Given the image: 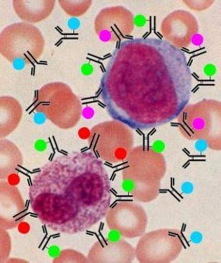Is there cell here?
I'll return each instance as SVG.
<instances>
[{"label":"cell","instance_id":"cell-17","mask_svg":"<svg viewBox=\"0 0 221 263\" xmlns=\"http://www.w3.org/2000/svg\"><path fill=\"white\" fill-rule=\"evenodd\" d=\"M53 263H89L87 256L72 249H66L53 259Z\"/></svg>","mask_w":221,"mask_h":263},{"label":"cell","instance_id":"cell-3","mask_svg":"<svg viewBox=\"0 0 221 263\" xmlns=\"http://www.w3.org/2000/svg\"><path fill=\"white\" fill-rule=\"evenodd\" d=\"M124 163L123 180L134 200L149 203L157 198L167 172L165 156L152 148L138 146L134 147Z\"/></svg>","mask_w":221,"mask_h":263},{"label":"cell","instance_id":"cell-10","mask_svg":"<svg viewBox=\"0 0 221 263\" xmlns=\"http://www.w3.org/2000/svg\"><path fill=\"white\" fill-rule=\"evenodd\" d=\"M131 13L120 6L110 7L99 12L95 21V31L102 40L116 42L129 35L133 28Z\"/></svg>","mask_w":221,"mask_h":263},{"label":"cell","instance_id":"cell-4","mask_svg":"<svg viewBox=\"0 0 221 263\" xmlns=\"http://www.w3.org/2000/svg\"><path fill=\"white\" fill-rule=\"evenodd\" d=\"M34 107L63 130L74 128L82 116L80 99L69 85L59 82L47 83L39 89L35 96Z\"/></svg>","mask_w":221,"mask_h":263},{"label":"cell","instance_id":"cell-19","mask_svg":"<svg viewBox=\"0 0 221 263\" xmlns=\"http://www.w3.org/2000/svg\"><path fill=\"white\" fill-rule=\"evenodd\" d=\"M137 25L139 27L145 26L146 23V19L144 16H138L135 20H134V24Z\"/></svg>","mask_w":221,"mask_h":263},{"label":"cell","instance_id":"cell-18","mask_svg":"<svg viewBox=\"0 0 221 263\" xmlns=\"http://www.w3.org/2000/svg\"><path fill=\"white\" fill-rule=\"evenodd\" d=\"M11 239L8 230L0 228V262H6L11 254Z\"/></svg>","mask_w":221,"mask_h":263},{"label":"cell","instance_id":"cell-11","mask_svg":"<svg viewBox=\"0 0 221 263\" xmlns=\"http://www.w3.org/2000/svg\"><path fill=\"white\" fill-rule=\"evenodd\" d=\"M26 204L18 188L5 180L0 182V228L11 230L24 221Z\"/></svg>","mask_w":221,"mask_h":263},{"label":"cell","instance_id":"cell-16","mask_svg":"<svg viewBox=\"0 0 221 263\" xmlns=\"http://www.w3.org/2000/svg\"><path fill=\"white\" fill-rule=\"evenodd\" d=\"M91 3V1H88V0H81V1L61 0V1H59L62 9L67 15L75 17L84 15L89 10Z\"/></svg>","mask_w":221,"mask_h":263},{"label":"cell","instance_id":"cell-5","mask_svg":"<svg viewBox=\"0 0 221 263\" xmlns=\"http://www.w3.org/2000/svg\"><path fill=\"white\" fill-rule=\"evenodd\" d=\"M220 104L205 100L187 105L177 119L179 129L185 138L204 140L213 151L221 148Z\"/></svg>","mask_w":221,"mask_h":263},{"label":"cell","instance_id":"cell-2","mask_svg":"<svg viewBox=\"0 0 221 263\" xmlns=\"http://www.w3.org/2000/svg\"><path fill=\"white\" fill-rule=\"evenodd\" d=\"M28 198L32 212L48 229L74 235L105 218L112 198L110 176L91 151L61 154L32 176Z\"/></svg>","mask_w":221,"mask_h":263},{"label":"cell","instance_id":"cell-12","mask_svg":"<svg viewBox=\"0 0 221 263\" xmlns=\"http://www.w3.org/2000/svg\"><path fill=\"white\" fill-rule=\"evenodd\" d=\"M87 257L89 263H131L135 248L124 239L101 240L92 246Z\"/></svg>","mask_w":221,"mask_h":263},{"label":"cell","instance_id":"cell-14","mask_svg":"<svg viewBox=\"0 0 221 263\" xmlns=\"http://www.w3.org/2000/svg\"><path fill=\"white\" fill-rule=\"evenodd\" d=\"M23 116L22 106L11 96L0 98V138L10 136L18 126Z\"/></svg>","mask_w":221,"mask_h":263},{"label":"cell","instance_id":"cell-8","mask_svg":"<svg viewBox=\"0 0 221 263\" xmlns=\"http://www.w3.org/2000/svg\"><path fill=\"white\" fill-rule=\"evenodd\" d=\"M184 243L181 232L162 229L145 233L135 247V255L140 263H170L183 251Z\"/></svg>","mask_w":221,"mask_h":263},{"label":"cell","instance_id":"cell-7","mask_svg":"<svg viewBox=\"0 0 221 263\" xmlns=\"http://www.w3.org/2000/svg\"><path fill=\"white\" fill-rule=\"evenodd\" d=\"M45 47L44 35L32 24H13L0 34V53L11 63L30 65L41 58Z\"/></svg>","mask_w":221,"mask_h":263},{"label":"cell","instance_id":"cell-13","mask_svg":"<svg viewBox=\"0 0 221 263\" xmlns=\"http://www.w3.org/2000/svg\"><path fill=\"white\" fill-rule=\"evenodd\" d=\"M14 11L24 22L33 24L46 20L52 13L55 5L53 0H14Z\"/></svg>","mask_w":221,"mask_h":263},{"label":"cell","instance_id":"cell-6","mask_svg":"<svg viewBox=\"0 0 221 263\" xmlns=\"http://www.w3.org/2000/svg\"><path fill=\"white\" fill-rule=\"evenodd\" d=\"M91 152L103 162L111 165L124 163L134 148L132 129L114 120L96 124L90 131Z\"/></svg>","mask_w":221,"mask_h":263},{"label":"cell","instance_id":"cell-9","mask_svg":"<svg viewBox=\"0 0 221 263\" xmlns=\"http://www.w3.org/2000/svg\"><path fill=\"white\" fill-rule=\"evenodd\" d=\"M105 219L110 230L129 239L144 235L148 223L146 210L131 201H121L112 204Z\"/></svg>","mask_w":221,"mask_h":263},{"label":"cell","instance_id":"cell-15","mask_svg":"<svg viewBox=\"0 0 221 263\" xmlns=\"http://www.w3.org/2000/svg\"><path fill=\"white\" fill-rule=\"evenodd\" d=\"M22 152L12 141L5 139L0 140V179L5 180L17 172L23 166Z\"/></svg>","mask_w":221,"mask_h":263},{"label":"cell","instance_id":"cell-1","mask_svg":"<svg viewBox=\"0 0 221 263\" xmlns=\"http://www.w3.org/2000/svg\"><path fill=\"white\" fill-rule=\"evenodd\" d=\"M192 76L186 54L166 40L124 41L111 55L101 93L109 115L133 129L178 118L189 102Z\"/></svg>","mask_w":221,"mask_h":263}]
</instances>
